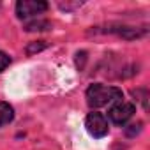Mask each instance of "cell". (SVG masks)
Instances as JSON below:
<instances>
[{
  "mask_svg": "<svg viewBox=\"0 0 150 150\" xmlns=\"http://www.w3.org/2000/svg\"><path fill=\"white\" fill-rule=\"evenodd\" d=\"M122 97H124V94H122L120 88L106 87V85H101V83H94L87 90V103L94 110L103 108V106H106L113 101H122Z\"/></svg>",
  "mask_w": 150,
  "mask_h": 150,
  "instance_id": "1",
  "label": "cell"
},
{
  "mask_svg": "<svg viewBox=\"0 0 150 150\" xmlns=\"http://www.w3.org/2000/svg\"><path fill=\"white\" fill-rule=\"evenodd\" d=\"M48 11V4L42 0H20L16 4V14L20 20H28Z\"/></svg>",
  "mask_w": 150,
  "mask_h": 150,
  "instance_id": "2",
  "label": "cell"
},
{
  "mask_svg": "<svg viewBox=\"0 0 150 150\" xmlns=\"http://www.w3.org/2000/svg\"><path fill=\"white\" fill-rule=\"evenodd\" d=\"M85 127L88 134L94 138H104L108 134V120L103 113H97V111L88 113V117L85 118Z\"/></svg>",
  "mask_w": 150,
  "mask_h": 150,
  "instance_id": "3",
  "label": "cell"
},
{
  "mask_svg": "<svg viewBox=\"0 0 150 150\" xmlns=\"http://www.w3.org/2000/svg\"><path fill=\"white\" fill-rule=\"evenodd\" d=\"M134 111H136V108H134V104L132 103H124V101H120L118 104H115L111 110H110V120L113 122V124H117V125H124L132 115H134Z\"/></svg>",
  "mask_w": 150,
  "mask_h": 150,
  "instance_id": "4",
  "label": "cell"
},
{
  "mask_svg": "<svg viewBox=\"0 0 150 150\" xmlns=\"http://www.w3.org/2000/svg\"><path fill=\"white\" fill-rule=\"evenodd\" d=\"M110 32H115L124 39H138V37H143L146 34V28H136V27L122 25V27H117V28H110Z\"/></svg>",
  "mask_w": 150,
  "mask_h": 150,
  "instance_id": "5",
  "label": "cell"
},
{
  "mask_svg": "<svg viewBox=\"0 0 150 150\" xmlns=\"http://www.w3.org/2000/svg\"><path fill=\"white\" fill-rule=\"evenodd\" d=\"M13 118H14V110H13V106H11L9 103L0 101V127L11 124Z\"/></svg>",
  "mask_w": 150,
  "mask_h": 150,
  "instance_id": "6",
  "label": "cell"
},
{
  "mask_svg": "<svg viewBox=\"0 0 150 150\" xmlns=\"http://www.w3.org/2000/svg\"><path fill=\"white\" fill-rule=\"evenodd\" d=\"M23 28H25L27 32H44V30H50V28H51V23H50L48 20L39 18V20H32V21L25 23Z\"/></svg>",
  "mask_w": 150,
  "mask_h": 150,
  "instance_id": "7",
  "label": "cell"
},
{
  "mask_svg": "<svg viewBox=\"0 0 150 150\" xmlns=\"http://www.w3.org/2000/svg\"><path fill=\"white\" fill-rule=\"evenodd\" d=\"M46 41H34V42H30L28 46H27V55L28 57H32L34 53H39V51H42V50H46Z\"/></svg>",
  "mask_w": 150,
  "mask_h": 150,
  "instance_id": "8",
  "label": "cell"
},
{
  "mask_svg": "<svg viewBox=\"0 0 150 150\" xmlns=\"http://www.w3.org/2000/svg\"><path fill=\"white\" fill-rule=\"evenodd\" d=\"M141 122H138V124H132V125H129V127H125V134L127 136H134V134H138L139 131H141Z\"/></svg>",
  "mask_w": 150,
  "mask_h": 150,
  "instance_id": "9",
  "label": "cell"
},
{
  "mask_svg": "<svg viewBox=\"0 0 150 150\" xmlns=\"http://www.w3.org/2000/svg\"><path fill=\"white\" fill-rule=\"evenodd\" d=\"M11 64V58H9V55H6L4 51H0V72H2L7 65Z\"/></svg>",
  "mask_w": 150,
  "mask_h": 150,
  "instance_id": "10",
  "label": "cell"
},
{
  "mask_svg": "<svg viewBox=\"0 0 150 150\" xmlns=\"http://www.w3.org/2000/svg\"><path fill=\"white\" fill-rule=\"evenodd\" d=\"M141 94V90H132V96H139ZM141 103H143V106L146 108V90H143V96H141V99H139Z\"/></svg>",
  "mask_w": 150,
  "mask_h": 150,
  "instance_id": "11",
  "label": "cell"
}]
</instances>
